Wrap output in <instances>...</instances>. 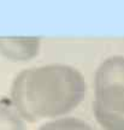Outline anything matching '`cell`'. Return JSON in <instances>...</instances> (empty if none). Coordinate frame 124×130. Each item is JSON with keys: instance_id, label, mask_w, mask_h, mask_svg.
Segmentation results:
<instances>
[{"instance_id": "6da1fadb", "label": "cell", "mask_w": 124, "mask_h": 130, "mask_svg": "<svg viewBox=\"0 0 124 130\" xmlns=\"http://www.w3.org/2000/svg\"><path fill=\"white\" fill-rule=\"evenodd\" d=\"M87 92L83 75L70 65L50 64L23 70L14 78L11 96L23 119L65 116L81 104Z\"/></svg>"}, {"instance_id": "7a4b0ae2", "label": "cell", "mask_w": 124, "mask_h": 130, "mask_svg": "<svg viewBox=\"0 0 124 130\" xmlns=\"http://www.w3.org/2000/svg\"><path fill=\"white\" fill-rule=\"evenodd\" d=\"M98 123L105 130H124V57L112 56L102 61L95 74Z\"/></svg>"}, {"instance_id": "3957f363", "label": "cell", "mask_w": 124, "mask_h": 130, "mask_svg": "<svg viewBox=\"0 0 124 130\" xmlns=\"http://www.w3.org/2000/svg\"><path fill=\"white\" fill-rule=\"evenodd\" d=\"M40 51V37L0 36V54L12 61H27Z\"/></svg>"}, {"instance_id": "277c9868", "label": "cell", "mask_w": 124, "mask_h": 130, "mask_svg": "<svg viewBox=\"0 0 124 130\" xmlns=\"http://www.w3.org/2000/svg\"><path fill=\"white\" fill-rule=\"evenodd\" d=\"M92 126L87 122L75 117H60L54 121L45 123L39 130H88Z\"/></svg>"}, {"instance_id": "5b68a950", "label": "cell", "mask_w": 124, "mask_h": 130, "mask_svg": "<svg viewBox=\"0 0 124 130\" xmlns=\"http://www.w3.org/2000/svg\"><path fill=\"white\" fill-rule=\"evenodd\" d=\"M0 130H27V128L16 110L0 105Z\"/></svg>"}, {"instance_id": "8992f818", "label": "cell", "mask_w": 124, "mask_h": 130, "mask_svg": "<svg viewBox=\"0 0 124 130\" xmlns=\"http://www.w3.org/2000/svg\"><path fill=\"white\" fill-rule=\"evenodd\" d=\"M88 130H94V129H93V128H92V129H88Z\"/></svg>"}]
</instances>
